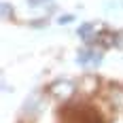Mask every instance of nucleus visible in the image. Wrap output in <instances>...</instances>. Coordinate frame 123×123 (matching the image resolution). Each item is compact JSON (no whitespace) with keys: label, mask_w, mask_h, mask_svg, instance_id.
Here are the masks:
<instances>
[{"label":"nucleus","mask_w":123,"mask_h":123,"mask_svg":"<svg viewBox=\"0 0 123 123\" xmlns=\"http://www.w3.org/2000/svg\"><path fill=\"white\" fill-rule=\"evenodd\" d=\"M76 32H79V36L83 38V40H91V34H93V24H83Z\"/></svg>","instance_id":"7ed1b4c3"},{"label":"nucleus","mask_w":123,"mask_h":123,"mask_svg":"<svg viewBox=\"0 0 123 123\" xmlns=\"http://www.w3.org/2000/svg\"><path fill=\"white\" fill-rule=\"evenodd\" d=\"M72 19H74L72 15H62V17H60V24H66V21H72Z\"/></svg>","instance_id":"39448f33"},{"label":"nucleus","mask_w":123,"mask_h":123,"mask_svg":"<svg viewBox=\"0 0 123 123\" xmlns=\"http://www.w3.org/2000/svg\"><path fill=\"white\" fill-rule=\"evenodd\" d=\"M49 91H51V96H55V98H60V100H66L74 93V85L70 81H55L49 87Z\"/></svg>","instance_id":"f03ea898"},{"label":"nucleus","mask_w":123,"mask_h":123,"mask_svg":"<svg viewBox=\"0 0 123 123\" xmlns=\"http://www.w3.org/2000/svg\"><path fill=\"white\" fill-rule=\"evenodd\" d=\"M76 64L83 66V68H98L102 64V53L96 49H83L76 55Z\"/></svg>","instance_id":"f257e3e1"},{"label":"nucleus","mask_w":123,"mask_h":123,"mask_svg":"<svg viewBox=\"0 0 123 123\" xmlns=\"http://www.w3.org/2000/svg\"><path fill=\"white\" fill-rule=\"evenodd\" d=\"M45 2H49V0H28L30 6H40V4H45Z\"/></svg>","instance_id":"20e7f679"}]
</instances>
